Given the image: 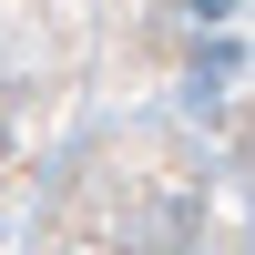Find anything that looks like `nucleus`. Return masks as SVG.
I'll use <instances>...</instances> for the list:
<instances>
[{"mask_svg":"<svg viewBox=\"0 0 255 255\" xmlns=\"http://www.w3.org/2000/svg\"><path fill=\"white\" fill-rule=\"evenodd\" d=\"M20 0H0V153L20 143V123H31V92H20Z\"/></svg>","mask_w":255,"mask_h":255,"instance_id":"obj_1","label":"nucleus"}]
</instances>
